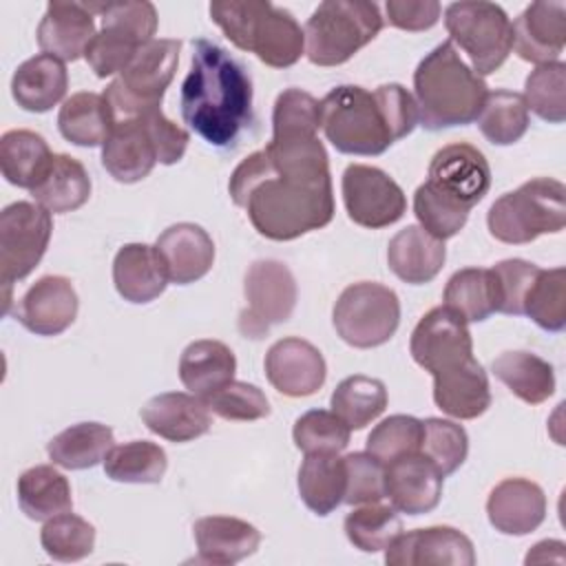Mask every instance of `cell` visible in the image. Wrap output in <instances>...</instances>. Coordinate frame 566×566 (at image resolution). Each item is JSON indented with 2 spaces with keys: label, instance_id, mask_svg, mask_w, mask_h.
<instances>
[{
  "label": "cell",
  "instance_id": "32",
  "mask_svg": "<svg viewBox=\"0 0 566 566\" xmlns=\"http://www.w3.org/2000/svg\"><path fill=\"white\" fill-rule=\"evenodd\" d=\"M234 371L237 358L232 349L226 343L212 338L190 343L179 358V380L190 394L199 398H206L234 380Z\"/></svg>",
  "mask_w": 566,
  "mask_h": 566
},
{
  "label": "cell",
  "instance_id": "51",
  "mask_svg": "<svg viewBox=\"0 0 566 566\" xmlns=\"http://www.w3.org/2000/svg\"><path fill=\"white\" fill-rule=\"evenodd\" d=\"M321 128V102L301 91L285 88L272 111V137L281 135H316Z\"/></svg>",
  "mask_w": 566,
  "mask_h": 566
},
{
  "label": "cell",
  "instance_id": "12",
  "mask_svg": "<svg viewBox=\"0 0 566 566\" xmlns=\"http://www.w3.org/2000/svg\"><path fill=\"white\" fill-rule=\"evenodd\" d=\"M332 323L336 334L356 349L385 345L400 325L398 294L374 281L352 283L336 298Z\"/></svg>",
  "mask_w": 566,
  "mask_h": 566
},
{
  "label": "cell",
  "instance_id": "3",
  "mask_svg": "<svg viewBox=\"0 0 566 566\" xmlns=\"http://www.w3.org/2000/svg\"><path fill=\"white\" fill-rule=\"evenodd\" d=\"M491 186L486 157L471 144L442 146L429 164L427 181L416 188L413 214L422 230L444 241L455 237Z\"/></svg>",
  "mask_w": 566,
  "mask_h": 566
},
{
  "label": "cell",
  "instance_id": "23",
  "mask_svg": "<svg viewBox=\"0 0 566 566\" xmlns=\"http://www.w3.org/2000/svg\"><path fill=\"white\" fill-rule=\"evenodd\" d=\"M168 283L188 285L203 279L214 263L212 237L197 223L168 226L155 243Z\"/></svg>",
  "mask_w": 566,
  "mask_h": 566
},
{
  "label": "cell",
  "instance_id": "29",
  "mask_svg": "<svg viewBox=\"0 0 566 566\" xmlns=\"http://www.w3.org/2000/svg\"><path fill=\"white\" fill-rule=\"evenodd\" d=\"M113 283L128 303H150L168 285L164 263L155 245L126 243L113 259Z\"/></svg>",
  "mask_w": 566,
  "mask_h": 566
},
{
  "label": "cell",
  "instance_id": "19",
  "mask_svg": "<svg viewBox=\"0 0 566 566\" xmlns=\"http://www.w3.org/2000/svg\"><path fill=\"white\" fill-rule=\"evenodd\" d=\"M77 294L66 276L49 274L38 279L15 303L13 316L38 336H57L77 316Z\"/></svg>",
  "mask_w": 566,
  "mask_h": 566
},
{
  "label": "cell",
  "instance_id": "11",
  "mask_svg": "<svg viewBox=\"0 0 566 566\" xmlns=\"http://www.w3.org/2000/svg\"><path fill=\"white\" fill-rule=\"evenodd\" d=\"M449 42L458 44L482 77L495 73L513 51V24L506 11L486 0L451 2L444 9Z\"/></svg>",
  "mask_w": 566,
  "mask_h": 566
},
{
  "label": "cell",
  "instance_id": "9",
  "mask_svg": "<svg viewBox=\"0 0 566 566\" xmlns=\"http://www.w3.org/2000/svg\"><path fill=\"white\" fill-rule=\"evenodd\" d=\"M181 42L170 38H155L146 42L128 62V66L102 93L113 122L144 115L161 108L166 88L170 86L179 64Z\"/></svg>",
  "mask_w": 566,
  "mask_h": 566
},
{
  "label": "cell",
  "instance_id": "56",
  "mask_svg": "<svg viewBox=\"0 0 566 566\" xmlns=\"http://www.w3.org/2000/svg\"><path fill=\"white\" fill-rule=\"evenodd\" d=\"M391 27L402 31H427L440 20V2L436 0H389L385 4Z\"/></svg>",
  "mask_w": 566,
  "mask_h": 566
},
{
  "label": "cell",
  "instance_id": "17",
  "mask_svg": "<svg viewBox=\"0 0 566 566\" xmlns=\"http://www.w3.org/2000/svg\"><path fill=\"white\" fill-rule=\"evenodd\" d=\"M389 566H473V542L453 526H429L400 533L387 548Z\"/></svg>",
  "mask_w": 566,
  "mask_h": 566
},
{
  "label": "cell",
  "instance_id": "6",
  "mask_svg": "<svg viewBox=\"0 0 566 566\" xmlns=\"http://www.w3.org/2000/svg\"><path fill=\"white\" fill-rule=\"evenodd\" d=\"M321 128L345 155L374 157L398 142L376 91L354 84H340L321 99Z\"/></svg>",
  "mask_w": 566,
  "mask_h": 566
},
{
  "label": "cell",
  "instance_id": "24",
  "mask_svg": "<svg viewBox=\"0 0 566 566\" xmlns=\"http://www.w3.org/2000/svg\"><path fill=\"white\" fill-rule=\"evenodd\" d=\"M95 13L88 2H49L38 24V44L46 55L62 62L82 57L95 38Z\"/></svg>",
  "mask_w": 566,
  "mask_h": 566
},
{
  "label": "cell",
  "instance_id": "39",
  "mask_svg": "<svg viewBox=\"0 0 566 566\" xmlns=\"http://www.w3.org/2000/svg\"><path fill=\"white\" fill-rule=\"evenodd\" d=\"M491 371L528 405H539L555 391L553 365L531 352H504L493 360Z\"/></svg>",
  "mask_w": 566,
  "mask_h": 566
},
{
  "label": "cell",
  "instance_id": "49",
  "mask_svg": "<svg viewBox=\"0 0 566 566\" xmlns=\"http://www.w3.org/2000/svg\"><path fill=\"white\" fill-rule=\"evenodd\" d=\"M352 429L327 409H310L296 418L292 438L296 449L307 453H340L349 444Z\"/></svg>",
  "mask_w": 566,
  "mask_h": 566
},
{
  "label": "cell",
  "instance_id": "10",
  "mask_svg": "<svg viewBox=\"0 0 566 566\" xmlns=\"http://www.w3.org/2000/svg\"><path fill=\"white\" fill-rule=\"evenodd\" d=\"M91 11L102 15V29L84 57L97 77L122 73L133 55L155 40L157 9L153 2H91Z\"/></svg>",
  "mask_w": 566,
  "mask_h": 566
},
{
  "label": "cell",
  "instance_id": "2",
  "mask_svg": "<svg viewBox=\"0 0 566 566\" xmlns=\"http://www.w3.org/2000/svg\"><path fill=\"white\" fill-rule=\"evenodd\" d=\"M179 106L192 133L210 146L230 148L254 122L252 80L226 49L201 38L192 44Z\"/></svg>",
  "mask_w": 566,
  "mask_h": 566
},
{
  "label": "cell",
  "instance_id": "31",
  "mask_svg": "<svg viewBox=\"0 0 566 566\" xmlns=\"http://www.w3.org/2000/svg\"><path fill=\"white\" fill-rule=\"evenodd\" d=\"M69 88V73L62 60L40 53L22 62L11 77V95L29 113H46L60 104Z\"/></svg>",
  "mask_w": 566,
  "mask_h": 566
},
{
  "label": "cell",
  "instance_id": "28",
  "mask_svg": "<svg viewBox=\"0 0 566 566\" xmlns=\"http://www.w3.org/2000/svg\"><path fill=\"white\" fill-rule=\"evenodd\" d=\"M447 259L444 241L431 237L420 226L398 230L387 245L389 270L409 285H422L438 276Z\"/></svg>",
  "mask_w": 566,
  "mask_h": 566
},
{
  "label": "cell",
  "instance_id": "26",
  "mask_svg": "<svg viewBox=\"0 0 566 566\" xmlns=\"http://www.w3.org/2000/svg\"><path fill=\"white\" fill-rule=\"evenodd\" d=\"M144 424L170 442H190L208 433L212 418L208 405L186 391H166L153 396L139 411Z\"/></svg>",
  "mask_w": 566,
  "mask_h": 566
},
{
  "label": "cell",
  "instance_id": "1",
  "mask_svg": "<svg viewBox=\"0 0 566 566\" xmlns=\"http://www.w3.org/2000/svg\"><path fill=\"white\" fill-rule=\"evenodd\" d=\"M228 190L254 230L272 241L298 239L334 217L329 157L318 135L272 137L232 170Z\"/></svg>",
  "mask_w": 566,
  "mask_h": 566
},
{
  "label": "cell",
  "instance_id": "8",
  "mask_svg": "<svg viewBox=\"0 0 566 566\" xmlns=\"http://www.w3.org/2000/svg\"><path fill=\"white\" fill-rule=\"evenodd\" d=\"M382 29L376 2L325 0L305 22V55L316 66H338L367 46Z\"/></svg>",
  "mask_w": 566,
  "mask_h": 566
},
{
  "label": "cell",
  "instance_id": "40",
  "mask_svg": "<svg viewBox=\"0 0 566 566\" xmlns=\"http://www.w3.org/2000/svg\"><path fill=\"white\" fill-rule=\"evenodd\" d=\"M444 307L467 323H482L497 312V285L491 268L458 270L444 287Z\"/></svg>",
  "mask_w": 566,
  "mask_h": 566
},
{
  "label": "cell",
  "instance_id": "30",
  "mask_svg": "<svg viewBox=\"0 0 566 566\" xmlns=\"http://www.w3.org/2000/svg\"><path fill=\"white\" fill-rule=\"evenodd\" d=\"M433 402L458 420H473L491 407L489 378L475 356L447 374L433 376Z\"/></svg>",
  "mask_w": 566,
  "mask_h": 566
},
{
  "label": "cell",
  "instance_id": "13",
  "mask_svg": "<svg viewBox=\"0 0 566 566\" xmlns=\"http://www.w3.org/2000/svg\"><path fill=\"white\" fill-rule=\"evenodd\" d=\"M51 232V212L40 203L15 201L0 212V279L7 294L42 261Z\"/></svg>",
  "mask_w": 566,
  "mask_h": 566
},
{
  "label": "cell",
  "instance_id": "41",
  "mask_svg": "<svg viewBox=\"0 0 566 566\" xmlns=\"http://www.w3.org/2000/svg\"><path fill=\"white\" fill-rule=\"evenodd\" d=\"M387 409V387L371 376H347L332 394V411L354 431L365 429Z\"/></svg>",
  "mask_w": 566,
  "mask_h": 566
},
{
  "label": "cell",
  "instance_id": "46",
  "mask_svg": "<svg viewBox=\"0 0 566 566\" xmlns=\"http://www.w3.org/2000/svg\"><path fill=\"white\" fill-rule=\"evenodd\" d=\"M522 97L539 119L562 124L566 119V64L557 60L535 66L524 82Z\"/></svg>",
  "mask_w": 566,
  "mask_h": 566
},
{
  "label": "cell",
  "instance_id": "43",
  "mask_svg": "<svg viewBox=\"0 0 566 566\" xmlns=\"http://www.w3.org/2000/svg\"><path fill=\"white\" fill-rule=\"evenodd\" d=\"M478 126L491 144L511 146L520 142L528 128V106L520 93L493 91L484 99Z\"/></svg>",
  "mask_w": 566,
  "mask_h": 566
},
{
  "label": "cell",
  "instance_id": "52",
  "mask_svg": "<svg viewBox=\"0 0 566 566\" xmlns=\"http://www.w3.org/2000/svg\"><path fill=\"white\" fill-rule=\"evenodd\" d=\"M201 400L208 405L212 413L234 422L261 420L270 413V402L265 394L256 385L243 380H230L228 385H223L221 389L212 391Z\"/></svg>",
  "mask_w": 566,
  "mask_h": 566
},
{
  "label": "cell",
  "instance_id": "47",
  "mask_svg": "<svg viewBox=\"0 0 566 566\" xmlns=\"http://www.w3.org/2000/svg\"><path fill=\"white\" fill-rule=\"evenodd\" d=\"M524 314L546 332L566 325V270H539L524 298Z\"/></svg>",
  "mask_w": 566,
  "mask_h": 566
},
{
  "label": "cell",
  "instance_id": "44",
  "mask_svg": "<svg viewBox=\"0 0 566 566\" xmlns=\"http://www.w3.org/2000/svg\"><path fill=\"white\" fill-rule=\"evenodd\" d=\"M343 528L347 539L358 551L378 553L385 551L402 533V520L394 506L369 502L360 509H354L345 517Z\"/></svg>",
  "mask_w": 566,
  "mask_h": 566
},
{
  "label": "cell",
  "instance_id": "55",
  "mask_svg": "<svg viewBox=\"0 0 566 566\" xmlns=\"http://www.w3.org/2000/svg\"><path fill=\"white\" fill-rule=\"evenodd\" d=\"M144 119H146V126H148V133L153 137V144H155V150H157V159L159 164L164 166H172L177 164L186 148H188V142H190V135L177 126L175 122H170L161 108H153L148 113H144Z\"/></svg>",
  "mask_w": 566,
  "mask_h": 566
},
{
  "label": "cell",
  "instance_id": "53",
  "mask_svg": "<svg viewBox=\"0 0 566 566\" xmlns=\"http://www.w3.org/2000/svg\"><path fill=\"white\" fill-rule=\"evenodd\" d=\"M345 460L347 486H345V504L358 506L369 502H380L385 497V464L374 455L349 453Z\"/></svg>",
  "mask_w": 566,
  "mask_h": 566
},
{
  "label": "cell",
  "instance_id": "42",
  "mask_svg": "<svg viewBox=\"0 0 566 566\" xmlns=\"http://www.w3.org/2000/svg\"><path fill=\"white\" fill-rule=\"evenodd\" d=\"M168 469L166 451L148 440H130L117 444L104 458V473L113 482L157 484Z\"/></svg>",
  "mask_w": 566,
  "mask_h": 566
},
{
  "label": "cell",
  "instance_id": "48",
  "mask_svg": "<svg viewBox=\"0 0 566 566\" xmlns=\"http://www.w3.org/2000/svg\"><path fill=\"white\" fill-rule=\"evenodd\" d=\"M420 453L429 458L440 473L447 478L462 467L469 453V436L467 431L444 418H427L422 420V440Z\"/></svg>",
  "mask_w": 566,
  "mask_h": 566
},
{
  "label": "cell",
  "instance_id": "16",
  "mask_svg": "<svg viewBox=\"0 0 566 566\" xmlns=\"http://www.w3.org/2000/svg\"><path fill=\"white\" fill-rule=\"evenodd\" d=\"M409 352L416 365L431 376H440L473 358V338L467 321L440 305L418 321L411 332Z\"/></svg>",
  "mask_w": 566,
  "mask_h": 566
},
{
  "label": "cell",
  "instance_id": "37",
  "mask_svg": "<svg viewBox=\"0 0 566 566\" xmlns=\"http://www.w3.org/2000/svg\"><path fill=\"white\" fill-rule=\"evenodd\" d=\"M57 128L75 146H104L113 128V115L104 95L82 91L66 97L57 113Z\"/></svg>",
  "mask_w": 566,
  "mask_h": 566
},
{
  "label": "cell",
  "instance_id": "35",
  "mask_svg": "<svg viewBox=\"0 0 566 566\" xmlns=\"http://www.w3.org/2000/svg\"><path fill=\"white\" fill-rule=\"evenodd\" d=\"M53 153L42 135L33 130H7L0 139V170L2 177L18 186L33 190L51 166Z\"/></svg>",
  "mask_w": 566,
  "mask_h": 566
},
{
  "label": "cell",
  "instance_id": "54",
  "mask_svg": "<svg viewBox=\"0 0 566 566\" xmlns=\"http://www.w3.org/2000/svg\"><path fill=\"white\" fill-rule=\"evenodd\" d=\"M495 285H497V312L520 316L524 314V298L528 287L542 268L524 259H504L493 268Z\"/></svg>",
  "mask_w": 566,
  "mask_h": 566
},
{
  "label": "cell",
  "instance_id": "36",
  "mask_svg": "<svg viewBox=\"0 0 566 566\" xmlns=\"http://www.w3.org/2000/svg\"><path fill=\"white\" fill-rule=\"evenodd\" d=\"M18 504L29 520L46 522L73 509L71 484L51 464L31 467L18 478Z\"/></svg>",
  "mask_w": 566,
  "mask_h": 566
},
{
  "label": "cell",
  "instance_id": "15",
  "mask_svg": "<svg viewBox=\"0 0 566 566\" xmlns=\"http://www.w3.org/2000/svg\"><path fill=\"white\" fill-rule=\"evenodd\" d=\"M340 192L347 217L369 230L396 223L407 210L402 188L376 166L349 164L343 172Z\"/></svg>",
  "mask_w": 566,
  "mask_h": 566
},
{
  "label": "cell",
  "instance_id": "38",
  "mask_svg": "<svg viewBox=\"0 0 566 566\" xmlns=\"http://www.w3.org/2000/svg\"><path fill=\"white\" fill-rule=\"evenodd\" d=\"M113 429L102 422H77L57 436H53L46 444V453L53 464L80 471L91 469L108 455L113 444Z\"/></svg>",
  "mask_w": 566,
  "mask_h": 566
},
{
  "label": "cell",
  "instance_id": "45",
  "mask_svg": "<svg viewBox=\"0 0 566 566\" xmlns=\"http://www.w3.org/2000/svg\"><path fill=\"white\" fill-rule=\"evenodd\" d=\"M40 544L55 562H80L95 548V526L69 511L44 522Z\"/></svg>",
  "mask_w": 566,
  "mask_h": 566
},
{
  "label": "cell",
  "instance_id": "34",
  "mask_svg": "<svg viewBox=\"0 0 566 566\" xmlns=\"http://www.w3.org/2000/svg\"><path fill=\"white\" fill-rule=\"evenodd\" d=\"M296 484L301 500L312 513L329 515L345 497V460L338 453H307Z\"/></svg>",
  "mask_w": 566,
  "mask_h": 566
},
{
  "label": "cell",
  "instance_id": "21",
  "mask_svg": "<svg viewBox=\"0 0 566 566\" xmlns=\"http://www.w3.org/2000/svg\"><path fill=\"white\" fill-rule=\"evenodd\" d=\"M511 24L513 49L522 60L537 66L559 60L566 44V2H533Z\"/></svg>",
  "mask_w": 566,
  "mask_h": 566
},
{
  "label": "cell",
  "instance_id": "20",
  "mask_svg": "<svg viewBox=\"0 0 566 566\" xmlns=\"http://www.w3.org/2000/svg\"><path fill=\"white\" fill-rule=\"evenodd\" d=\"M444 475L420 451L385 464V497L407 515H422L438 506Z\"/></svg>",
  "mask_w": 566,
  "mask_h": 566
},
{
  "label": "cell",
  "instance_id": "7",
  "mask_svg": "<svg viewBox=\"0 0 566 566\" xmlns=\"http://www.w3.org/2000/svg\"><path fill=\"white\" fill-rule=\"evenodd\" d=\"M489 232L511 245L531 243L566 226V186L551 177H535L504 192L486 214Z\"/></svg>",
  "mask_w": 566,
  "mask_h": 566
},
{
  "label": "cell",
  "instance_id": "14",
  "mask_svg": "<svg viewBox=\"0 0 566 566\" xmlns=\"http://www.w3.org/2000/svg\"><path fill=\"white\" fill-rule=\"evenodd\" d=\"M245 310L239 314V332L245 338H263L270 327L285 323L296 307V281L290 268L274 259L254 261L243 279Z\"/></svg>",
  "mask_w": 566,
  "mask_h": 566
},
{
  "label": "cell",
  "instance_id": "33",
  "mask_svg": "<svg viewBox=\"0 0 566 566\" xmlns=\"http://www.w3.org/2000/svg\"><path fill=\"white\" fill-rule=\"evenodd\" d=\"M44 210L64 214L82 208L91 197V177L86 168L71 155L57 153L51 159L40 184L29 190Z\"/></svg>",
  "mask_w": 566,
  "mask_h": 566
},
{
  "label": "cell",
  "instance_id": "27",
  "mask_svg": "<svg viewBox=\"0 0 566 566\" xmlns=\"http://www.w3.org/2000/svg\"><path fill=\"white\" fill-rule=\"evenodd\" d=\"M192 535L199 551L197 562L219 566H230L250 557L261 544L256 526L228 515H208L197 520Z\"/></svg>",
  "mask_w": 566,
  "mask_h": 566
},
{
  "label": "cell",
  "instance_id": "57",
  "mask_svg": "<svg viewBox=\"0 0 566 566\" xmlns=\"http://www.w3.org/2000/svg\"><path fill=\"white\" fill-rule=\"evenodd\" d=\"M526 564H544V562H564V542H557V539H544V542H537L526 559Z\"/></svg>",
  "mask_w": 566,
  "mask_h": 566
},
{
  "label": "cell",
  "instance_id": "50",
  "mask_svg": "<svg viewBox=\"0 0 566 566\" xmlns=\"http://www.w3.org/2000/svg\"><path fill=\"white\" fill-rule=\"evenodd\" d=\"M422 440V420L405 413H396L378 422L367 436V453L389 464L402 455L418 453Z\"/></svg>",
  "mask_w": 566,
  "mask_h": 566
},
{
  "label": "cell",
  "instance_id": "5",
  "mask_svg": "<svg viewBox=\"0 0 566 566\" xmlns=\"http://www.w3.org/2000/svg\"><path fill=\"white\" fill-rule=\"evenodd\" d=\"M208 11L237 49L254 53L272 69H287L305 53L301 24L287 9L268 0H217Z\"/></svg>",
  "mask_w": 566,
  "mask_h": 566
},
{
  "label": "cell",
  "instance_id": "25",
  "mask_svg": "<svg viewBox=\"0 0 566 566\" xmlns=\"http://www.w3.org/2000/svg\"><path fill=\"white\" fill-rule=\"evenodd\" d=\"M486 515L491 526L504 535H528L546 517V495L526 478H506L489 493Z\"/></svg>",
  "mask_w": 566,
  "mask_h": 566
},
{
  "label": "cell",
  "instance_id": "4",
  "mask_svg": "<svg viewBox=\"0 0 566 566\" xmlns=\"http://www.w3.org/2000/svg\"><path fill=\"white\" fill-rule=\"evenodd\" d=\"M413 93L418 122L427 130H442L475 122L489 88L447 40L420 60L413 73Z\"/></svg>",
  "mask_w": 566,
  "mask_h": 566
},
{
  "label": "cell",
  "instance_id": "22",
  "mask_svg": "<svg viewBox=\"0 0 566 566\" xmlns=\"http://www.w3.org/2000/svg\"><path fill=\"white\" fill-rule=\"evenodd\" d=\"M157 161V150L144 115L113 122V128L102 146V166L115 181H142L150 175Z\"/></svg>",
  "mask_w": 566,
  "mask_h": 566
},
{
  "label": "cell",
  "instance_id": "18",
  "mask_svg": "<svg viewBox=\"0 0 566 566\" xmlns=\"http://www.w3.org/2000/svg\"><path fill=\"white\" fill-rule=\"evenodd\" d=\"M265 376L279 394L303 398L316 394L323 387L327 378V365L318 347H314L310 340L287 336L268 349Z\"/></svg>",
  "mask_w": 566,
  "mask_h": 566
}]
</instances>
